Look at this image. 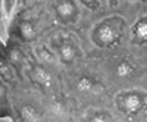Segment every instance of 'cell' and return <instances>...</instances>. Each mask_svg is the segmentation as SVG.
Masks as SVG:
<instances>
[{
    "label": "cell",
    "mask_w": 147,
    "mask_h": 122,
    "mask_svg": "<svg viewBox=\"0 0 147 122\" xmlns=\"http://www.w3.org/2000/svg\"><path fill=\"white\" fill-rule=\"evenodd\" d=\"M118 18H113L110 21H105L99 24L93 31V41L102 47H109L118 41L121 35V28L116 24Z\"/></svg>",
    "instance_id": "1"
},
{
    "label": "cell",
    "mask_w": 147,
    "mask_h": 122,
    "mask_svg": "<svg viewBox=\"0 0 147 122\" xmlns=\"http://www.w3.org/2000/svg\"><path fill=\"white\" fill-rule=\"evenodd\" d=\"M116 104L119 111H122L127 115H137L138 112L143 111L144 107V100L141 94L138 93H124L119 94L116 99Z\"/></svg>",
    "instance_id": "2"
},
{
    "label": "cell",
    "mask_w": 147,
    "mask_h": 122,
    "mask_svg": "<svg viewBox=\"0 0 147 122\" xmlns=\"http://www.w3.org/2000/svg\"><path fill=\"white\" fill-rule=\"evenodd\" d=\"M55 9L60 21L63 22L75 21L77 6L74 3V0H55Z\"/></svg>",
    "instance_id": "3"
},
{
    "label": "cell",
    "mask_w": 147,
    "mask_h": 122,
    "mask_svg": "<svg viewBox=\"0 0 147 122\" xmlns=\"http://www.w3.org/2000/svg\"><path fill=\"white\" fill-rule=\"evenodd\" d=\"M75 55H77L75 47H74L69 41H65V43L60 44V47H59V57H60L62 62L71 63L72 60L75 59Z\"/></svg>",
    "instance_id": "4"
},
{
    "label": "cell",
    "mask_w": 147,
    "mask_h": 122,
    "mask_svg": "<svg viewBox=\"0 0 147 122\" xmlns=\"http://www.w3.org/2000/svg\"><path fill=\"white\" fill-rule=\"evenodd\" d=\"M32 78L38 84H41L43 87H50V84H52V75L43 68H34L32 69Z\"/></svg>",
    "instance_id": "5"
},
{
    "label": "cell",
    "mask_w": 147,
    "mask_h": 122,
    "mask_svg": "<svg viewBox=\"0 0 147 122\" xmlns=\"http://www.w3.org/2000/svg\"><path fill=\"white\" fill-rule=\"evenodd\" d=\"M134 35L138 41H147V19H141L134 25Z\"/></svg>",
    "instance_id": "6"
},
{
    "label": "cell",
    "mask_w": 147,
    "mask_h": 122,
    "mask_svg": "<svg viewBox=\"0 0 147 122\" xmlns=\"http://www.w3.org/2000/svg\"><path fill=\"white\" fill-rule=\"evenodd\" d=\"M134 74V69H132V65L127 63V62H121L118 66H116V75L119 78H128Z\"/></svg>",
    "instance_id": "7"
},
{
    "label": "cell",
    "mask_w": 147,
    "mask_h": 122,
    "mask_svg": "<svg viewBox=\"0 0 147 122\" xmlns=\"http://www.w3.org/2000/svg\"><path fill=\"white\" fill-rule=\"evenodd\" d=\"M19 31H21V35L25 40H31L35 37V30H34L31 22H22L19 27Z\"/></svg>",
    "instance_id": "8"
},
{
    "label": "cell",
    "mask_w": 147,
    "mask_h": 122,
    "mask_svg": "<svg viewBox=\"0 0 147 122\" xmlns=\"http://www.w3.org/2000/svg\"><path fill=\"white\" fill-rule=\"evenodd\" d=\"M77 88H78L80 91H93L94 82H93L90 78H87V77H82V78H80L78 82H77Z\"/></svg>",
    "instance_id": "9"
},
{
    "label": "cell",
    "mask_w": 147,
    "mask_h": 122,
    "mask_svg": "<svg viewBox=\"0 0 147 122\" xmlns=\"http://www.w3.org/2000/svg\"><path fill=\"white\" fill-rule=\"evenodd\" d=\"M22 118L27 119V121H35L37 118H38V115H37V112L31 106H27V107L22 109Z\"/></svg>",
    "instance_id": "10"
},
{
    "label": "cell",
    "mask_w": 147,
    "mask_h": 122,
    "mask_svg": "<svg viewBox=\"0 0 147 122\" xmlns=\"http://www.w3.org/2000/svg\"><path fill=\"white\" fill-rule=\"evenodd\" d=\"M40 56H41V57H44L46 60H50V62H52V60H53V57H52V55H50V56H49V53H47V52H44V50H43V55H40Z\"/></svg>",
    "instance_id": "11"
},
{
    "label": "cell",
    "mask_w": 147,
    "mask_h": 122,
    "mask_svg": "<svg viewBox=\"0 0 147 122\" xmlns=\"http://www.w3.org/2000/svg\"><path fill=\"white\" fill-rule=\"evenodd\" d=\"M3 96H5V87L0 85V97H3Z\"/></svg>",
    "instance_id": "12"
},
{
    "label": "cell",
    "mask_w": 147,
    "mask_h": 122,
    "mask_svg": "<svg viewBox=\"0 0 147 122\" xmlns=\"http://www.w3.org/2000/svg\"><path fill=\"white\" fill-rule=\"evenodd\" d=\"M82 2H84V3H87V5H93L96 0H82Z\"/></svg>",
    "instance_id": "13"
}]
</instances>
